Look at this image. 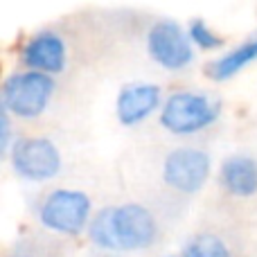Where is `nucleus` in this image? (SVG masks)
Instances as JSON below:
<instances>
[{"label": "nucleus", "instance_id": "1", "mask_svg": "<svg viewBox=\"0 0 257 257\" xmlns=\"http://www.w3.org/2000/svg\"><path fill=\"white\" fill-rule=\"evenodd\" d=\"M158 221L154 212L140 203L106 205L90 219L86 237L106 253H136L158 241Z\"/></svg>", "mask_w": 257, "mask_h": 257}, {"label": "nucleus", "instance_id": "2", "mask_svg": "<svg viewBox=\"0 0 257 257\" xmlns=\"http://www.w3.org/2000/svg\"><path fill=\"white\" fill-rule=\"evenodd\" d=\"M221 117V102L208 93L178 90L165 97L158 122L172 136H194Z\"/></svg>", "mask_w": 257, "mask_h": 257}, {"label": "nucleus", "instance_id": "3", "mask_svg": "<svg viewBox=\"0 0 257 257\" xmlns=\"http://www.w3.org/2000/svg\"><path fill=\"white\" fill-rule=\"evenodd\" d=\"M57 90L54 77L34 70H21L5 77L0 88V106L18 120H34L43 115Z\"/></svg>", "mask_w": 257, "mask_h": 257}, {"label": "nucleus", "instance_id": "4", "mask_svg": "<svg viewBox=\"0 0 257 257\" xmlns=\"http://www.w3.org/2000/svg\"><path fill=\"white\" fill-rule=\"evenodd\" d=\"M93 199L81 190L57 187L39 205V221L50 232L77 237L88 230L93 219Z\"/></svg>", "mask_w": 257, "mask_h": 257}, {"label": "nucleus", "instance_id": "5", "mask_svg": "<svg viewBox=\"0 0 257 257\" xmlns=\"http://www.w3.org/2000/svg\"><path fill=\"white\" fill-rule=\"evenodd\" d=\"M9 163L14 174L27 183H48L57 178L63 167L59 147L43 136L18 138L9 154Z\"/></svg>", "mask_w": 257, "mask_h": 257}, {"label": "nucleus", "instance_id": "6", "mask_svg": "<svg viewBox=\"0 0 257 257\" xmlns=\"http://www.w3.org/2000/svg\"><path fill=\"white\" fill-rule=\"evenodd\" d=\"M212 174V158L199 147H176L163 160L160 176L169 190L178 194H196Z\"/></svg>", "mask_w": 257, "mask_h": 257}, {"label": "nucleus", "instance_id": "7", "mask_svg": "<svg viewBox=\"0 0 257 257\" xmlns=\"http://www.w3.org/2000/svg\"><path fill=\"white\" fill-rule=\"evenodd\" d=\"M147 54L165 70H185L194 61V45L187 27L174 18H160L147 32Z\"/></svg>", "mask_w": 257, "mask_h": 257}, {"label": "nucleus", "instance_id": "8", "mask_svg": "<svg viewBox=\"0 0 257 257\" xmlns=\"http://www.w3.org/2000/svg\"><path fill=\"white\" fill-rule=\"evenodd\" d=\"M21 63L25 70L43 72V75H59L68 63V45L63 36L54 30H39L23 43Z\"/></svg>", "mask_w": 257, "mask_h": 257}, {"label": "nucleus", "instance_id": "9", "mask_svg": "<svg viewBox=\"0 0 257 257\" xmlns=\"http://www.w3.org/2000/svg\"><path fill=\"white\" fill-rule=\"evenodd\" d=\"M165 104L163 88L151 81H133L122 86L115 99V115L122 126H138L160 113Z\"/></svg>", "mask_w": 257, "mask_h": 257}, {"label": "nucleus", "instance_id": "10", "mask_svg": "<svg viewBox=\"0 0 257 257\" xmlns=\"http://www.w3.org/2000/svg\"><path fill=\"white\" fill-rule=\"evenodd\" d=\"M219 185L235 199L257 194V160L244 154L228 156L219 167Z\"/></svg>", "mask_w": 257, "mask_h": 257}, {"label": "nucleus", "instance_id": "11", "mask_svg": "<svg viewBox=\"0 0 257 257\" xmlns=\"http://www.w3.org/2000/svg\"><path fill=\"white\" fill-rule=\"evenodd\" d=\"M255 61H257V32L250 39H246L244 43H239L237 48L212 59L208 63V68H205V72H208V77L212 81H228Z\"/></svg>", "mask_w": 257, "mask_h": 257}, {"label": "nucleus", "instance_id": "12", "mask_svg": "<svg viewBox=\"0 0 257 257\" xmlns=\"http://www.w3.org/2000/svg\"><path fill=\"white\" fill-rule=\"evenodd\" d=\"M183 257H232L228 244L219 235L212 232H201V235L192 237L183 248Z\"/></svg>", "mask_w": 257, "mask_h": 257}, {"label": "nucleus", "instance_id": "13", "mask_svg": "<svg viewBox=\"0 0 257 257\" xmlns=\"http://www.w3.org/2000/svg\"><path fill=\"white\" fill-rule=\"evenodd\" d=\"M187 34L194 45V50H203V52H217L223 48V36L219 32H214L203 18H192L187 25Z\"/></svg>", "mask_w": 257, "mask_h": 257}, {"label": "nucleus", "instance_id": "14", "mask_svg": "<svg viewBox=\"0 0 257 257\" xmlns=\"http://www.w3.org/2000/svg\"><path fill=\"white\" fill-rule=\"evenodd\" d=\"M16 140L18 138L14 136V117L0 106V154H3L5 158H9Z\"/></svg>", "mask_w": 257, "mask_h": 257}, {"label": "nucleus", "instance_id": "15", "mask_svg": "<svg viewBox=\"0 0 257 257\" xmlns=\"http://www.w3.org/2000/svg\"><path fill=\"white\" fill-rule=\"evenodd\" d=\"M102 257H122V255H117V253H104Z\"/></svg>", "mask_w": 257, "mask_h": 257}, {"label": "nucleus", "instance_id": "16", "mask_svg": "<svg viewBox=\"0 0 257 257\" xmlns=\"http://www.w3.org/2000/svg\"><path fill=\"white\" fill-rule=\"evenodd\" d=\"M158 257H183V255H158Z\"/></svg>", "mask_w": 257, "mask_h": 257}, {"label": "nucleus", "instance_id": "17", "mask_svg": "<svg viewBox=\"0 0 257 257\" xmlns=\"http://www.w3.org/2000/svg\"><path fill=\"white\" fill-rule=\"evenodd\" d=\"M9 257H32V255H9Z\"/></svg>", "mask_w": 257, "mask_h": 257}]
</instances>
